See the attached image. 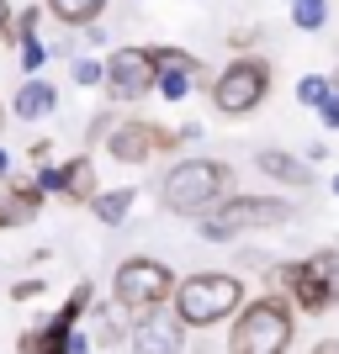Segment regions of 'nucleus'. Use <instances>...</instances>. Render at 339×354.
I'll use <instances>...</instances> for the list:
<instances>
[{
    "instance_id": "nucleus-15",
    "label": "nucleus",
    "mask_w": 339,
    "mask_h": 354,
    "mask_svg": "<svg viewBox=\"0 0 339 354\" xmlns=\"http://www.w3.org/2000/svg\"><path fill=\"white\" fill-rule=\"evenodd\" d=\"M254 164H260V175L276 180V185H292V191H308L313 185V169L297 159V153H286V148H260Z\"/></svg>"
},
{
    "instance_id": "nucleus-36",
    "label": "nucleus",
    "mask_w": 339,
    "mask_h": 354,
    "mask_svg": "<svg viewBox=\"0 0 339 354\" xmlns=\"http://www.w3.org/2000/svg\"><path fill=\"white\" fill-rule=\"evenodd\" d=\"M329 85H334V95H339V74H334V80H329Z\"/></svg>"
},
{
    "instance_id": "nucleus-9",
    "label": "nucleus",
    "mask_w": 339,
    "mask_h": 354,
    "mask_svg": "<svg viewBox=\"0 0 339 354\" xmlns=\"http://www.w3.org/2000/svg\"><path fill=\"white\" fill-rule=\"evenodd\" d=\"M266 291H276V296H286L292 301V312H329V296H324V286H318V275L308 270V259H281L276 270L266 275Z\"/></svg>"
},
{
    "instance_id": "nucleus-32",
    "label": "nucleus",
    "mask_w": 339,
    "mask_h": 354,
    "mask_svg": "<svg viewBox=\"0 0 339 354\" xmlns=\"http://www.w3.org/2000/svg\"><path fill=\"white\" fill-rule=\"evenodd\" d=\"M11 11H16L11 0H0V43H6V27H11Z\"/></svg>"
},
{
    "instance_id": "nucleus-29",
    "label": "nucleus",
    "mask_w": 339,
    "mask_h": 354,
    "mask_svg": "<svg viewBox=\"0 0 339 354\" xmlns=\"http://www.w3.org/2000/svg\"><path fill=\"white\" fill-rule=\"evenodd\" d=\"M318 122H324L329 133H339V95H329V101L318 106Z\"/></svg>"
},
{
    "instance_id": "nucleus-16",
    "label": "nucleus",
    "mask_w": 339,
    "mask_h": 354,
    "mask_svg": "<svg viewBox=\"0 0 339 354\" xmlns=\"http://www.w3.org/2000/svg\"><path fill=\"white\" fill-rule=\"evenodd\" d=\"M112 0H43V16H53L64 32H90L106 16Z\"/></svg>"
},
{
    "instance_id": "nucleus-31",
    "label": "nucleus",
    "mask_w": 339,
    "mask_h": 354,
    "mask_svg": "<svg viewBox=\"0 0 339 354\" xmlns=\"http://www.w3.org/2000/svg\"><path fill=\"white\" fill-rule=\"evenodd\" d=\"M32 159H37V164H53V138H37V143H32Z\"/></svg>"
},
{
    "instance_id": "nucleus-25",
    "label": "nucleus",
    "mask_w": 339,
    "mask_h": 354,
    "mask_svg": "<svg viewBox=\"0 0 339 354\" xmlns=\"http://www.w3.org/2000/svg\"><path fill=\"white\" fill-rule=\"evenodd\" d=\"M329 21V0H297L292 6V27L297 32H318Z\"/></svg>"
},
{
    "instance_id": "nucleus-1",
    "label": "nucleus",
    "mask_w": 339,
    "mask_h": 354,
    "mask_svg": "<svg viewBox=\"0 0 339 354\" xmlns=\"http://www.w3.org/2000/svg\"><path fill=\"white\" fill-rule=\"evenodd\" d=\"M238 175L228 159H202V153H191V159H175L170 169H164L159 180V207L170 212V217H212V212L234 196Z\"/></svg>"
},
{
    "instance_id": "nucleus-34",
    "label": "nucleus",
    "mask_w": 339,
    "mask_h": 354,
    "mask_svg": "<svg viewBox=\"0 0 339 354\" xmlns=\"http://www.w3.org/2000/svg\"><path fill=\"white\" fill-rule=\"evenodd\" d=\"M0 180H11V153L0 148Z\"/></svg>"
},
{
    "instance_id": "nucleus-23",
    "label": "nucleus",
    "mask_w": 339,
    "mask_h": 354,
    "mask_svg": "<svg viewBox=\"0 0 339 354\" xmlns=\"http://www.w3.org/2000/svg\"><path fill=\"white\" fill-rule=\"evenodd\" d=\"M191 85H196V74H186V69L154 74V95H159V101H186V95H191Z\"/></svg>"
},
{
    "instance_id": "nucleus-11",
    "label": "nucleus",
    "mask_w": 339,
    "mask_h": 354,
    "mask_svg": "<svg viewBox=\"0 0 339 354\" xmlns=\"http://www.w3.org/2000/svg\"><path fill=\"white\" fill-rule=\"evenodd\" d=\"M128 349L133 354H186V328L170 317V307L144 312V317H133V328H128Z\"/></svg>"
},
{
    "instance_id": "nucleus-24",
    "label": "nucleus",
    "mask_w": 339,
    "mask_h": 354,
    "mask_svg": "<svg viewBox=\"0 0 339 354\" xmlns=\"http://www.w3.org/2000/svg\"><path fill=\"white\" fill-rule=\"evenodd\" d=\"M329 95H334V85H329V74H302V80H297V101L308 106V111H318V106H324Z\"/></svg>"
},
{
    "instance_id": "nucleus-27",
    "label": "nucleus",
    "mask_w": 339,
    "mask_h": 354,
    "mask_svg": "<svg viewBox=\"0 0 339 354\" xmlns=\"http://www.w3.org/2000/svg\"><path fill=\"white\" fill-rule=\"evenodd\" d=\"M43 291H48V286L37 281V275H27V281H11V291H6V296H11V301H37Z\"/></svg>"
},
{
    "instance_id": "nucleus-20",
    "label": "nucleus",
    "mask_w": 339,
    "mask_h": 354,
    "mask_svg": "<svg viewBox=\"0 0 339 354\" xmlns=\"http://www.w3.org/2000/svg\"><path fill=\"white\" fill-rule=\"evenodd\" d=\"M37 27H43V6H16V11H11V27H6V43H11V48L32 43Z\"/></svg>"
},
{
    "instance_id": "nucleus-6",
    "label": "nucleus",
    "mask_w": 339,
    "mask_h": 354,
    "mask_svg": "<svg viewBox=\"0 0 339 354\" xmlns=\"http://www.w3.org/2000/svg\"><path fill=\"white\" fill-rule=\"evenodd\" d=\"M175 270L164 265V259H154V254H133V259H122L117 270H112V301H117L122 312H133V317H144V312H164L170 307V296H175Z\"/></svg>"
},
{
    "instance_id": "nucleus-35",
    "label": "nucleus",
    "mask_w": 339,
    "mask_h": 354,
    "mask_svg": "<svg viewBox=\"0 0 339 354\" xmlns=\"http://www.w3.org/2000/svg\"><path fill=\"white\" fill-rule=\"evenodd\" d=\"M6 117H11V111H6V101H0V133H6Z\"/></svg>"
},
{
    "instance_id": "nucleus-22",
    "label": "nucleus",
    "mask_w": 339,
    "mask_h": 354,
    "mask_svg": "<svg viewBox=\"0 0 339 354\" xmlns=\"http://www.w3.org/2000/svg\"><path fill=\"white\" fill-rule=\"evenodd\" d=\"M48 59H53V53H48V43H43V37H32V43H21V48H16V64H21V80H43Z\"/></svg>"
},
{
    "instance_id": "nucleus-13",
    "label": "nucleus",
    "mask_w": 339,
    "mask_h": 354,
    "mask_svg": "<svg viewBox=\"0 0 339 354\" xmlns=\"http://www.w3.org/2000/svg\"><path fill=\"white\" fill-rule=\"evenodd\" d=\"M96 191H101V180H96V159H90V153H74V159L59 164V201H69V207H90Z\"/></svg>"
},
{
    "instance_id": "nucleus-8",
    "label": "nucleus",
    "mask_w": 339,
    "mask_h": 354,
    "mask_svg": "<svg viewBox=\"0 0 339 354\" xmlns=\"http://www.w3.org/2000/svg\"><path fill=\"white\" fill-rule=\"evenodd\" d=\"M101 85H106V95H112L117 106L144 101L148 90H154V69H148V53H144L138 43L112 48V53H106V64H101Z\"/></svg>"
},
{
    "instance_id": "nucleus-7",
    "label": "nucleus",
    "mask_w": 339,
    "mask_h": 354,
    "mask_svg": "<svg viewBox=\"0 0 339 354\" xmlns=\"http://www.w3.org/2000/svg\"><path fill=\"white\" fill-rule=\"evenodd\" d=\"M159 153H180V127H164L148 117H117V127L106 133V159L128 164V169L159 159Z\"/></svg>"
},
{
    "instance_id": "nucleus-2",
    "label": "nucleus",
    "mask_w": 339,
    "mask_h": 354,
    "mask_svg": "<svg viewBox=\"0 0 339 354\" xmlns=\"http://www.w3.org/2000/svg\"><path fill=\"white\" fill-rule=\"evenodd\" d=\"M250 301L244 281L234 270H191L175 281V296H170V317H175L186 333H207V328L234 323L238 307Z\"/></svg>"
},
{
    "instance_id": "nucleus-4",
    "label": "nucleus",
    "mask_w": 339,
    "mask_h": 354,
    "mask_svg": "<svg viewBox=\"0 0 339 354\" xmlns=\"http://www.w3.org/2000/svg\"><path fill=\"white\" fill-rule=\"evenodd\" d=\"M297 217L292 196H266V191H234L212 217H202V238L207 243H234L244 233H270V227H286Z\"/></svg>"
},
{
    "instance_id": "nucleus-5",
    "label": "nucleus",
    "mask_w": 339,
    "mask_h": 354,
    "mask_svg": "<svg viewBox=\"0 0 339 354\" xmlns=\"http://www.w3.org/2000/svg\"><path fill=\"white\" fill-rule=\"evenodd\" d=\"M270 85H276V64L266 53H234L207 80V95H212V106H218L223 117H250V111H260Z\"/></svg>"
},
{
    "instance_id": "nucleus-33",
    "label": "nucleus",
    "mask_w": 339,
    "mask_h": 354,
    "mask_svg": "<svg viewBox=\"0 0 339 354\" xmlns=\"http://www.w3.org/2000/svg\"><path fill=\"white\" fill-rule=\"evenodd\" d=\"M308 354H339V339H318V344H313Z\"/></svg>"
},
{
    "instance_id": "nucleus-18",
    "label": "nucleus",
    "mask_w": 339,
    "mask_h": 354,
    "mask_svg": "<svg viewBox=\"0 0 339 354\" xmlns=\"http://www.w3.org/2000/svg\"><path fill=\"white\" fill-rule=\"evenodd\" d=\"M148 53V69L154 74H175V69H186V74H196V80H202V59H196V53H186V48H175V43H148L144 48Z\"/></svg>"
},
{
    "instance_id": "nucleus-30",
    "label": "nucleus",
    "mask_w": 339,
    "mask_h": 354,
    "mask_svg": "<svg viewBox=\"0 0 339 354\" xmlns=\"http://www.w3.org/2000/svg\"><path fill=\"white\" fill-rule=\"evenodd\" d=\"M112 127H117V117H112V111H101V117H90V143H101V138L112 133Z\"/></svg>"
},
{
    "instance_id": "nucleus-38",
    "label": "nucleus",
    "mask_w": 339,
    "mask_h": 354,
    "mask_svg": "<svg viewBox=\"0 0 339 354\" xmlns=\"http://www.w3.org/2000/svg\"><path fill=\"white\" fill-rule=\"evenodd\" d=\"M43 354H64V349H43Z\"/></svg>"
},
{
    "instance_id": "nucleus-39",
    "label": "nucleus",
    "mask_w": 339,
    "mask_h": 354,
    "mask_svg": "<svg viewBox=\"0 0 339 354\" xmlns=\"http://www.w3.org/2000/svg\"><path fill=\"white\" fill-rule=\"evenodd\" d=\"M286 6H297V0H286Z\"/></svg>"
},
{
    "instance_id": "nucleus-14",
    "label": "nucleus",
    "mask_w": 339,
    "mask_h": 354,
    "mask_svg": "<svg viewBox=\"0 0 339 354\" xmlns=\"http://www.w3.org/2000/svg\"><path fill=\"white\" fill-rule=\"evenodd\" d=\"M6 111H11L16 122H43V117H53V111H59V90L48 85V80H21Z\"/></svg>"
},
{
    "instance_id": "nucleus-19",
    "label": "nucleus",
    "mask_w": 339,
    "mask_h": 354,
    "mask_svg": "<svg viewBox=\"0 0 339 354\" xmlns=\"http://www.w3.org/2000/svg\"><path fill=\"white\" fill-rule=\"evenodd\" d=\"M308 270L318 275V286H324L329 307H339V243H324L318 254H308Z\"/></svg>"
},
{
    "instance_id": "nucleus-3",
    "label": "nucleus",
    "mask_w": 339,
    "mask_h": 354,
    "mask_svg": "<svg viewBox=\"0 0 339 354\" xmlns=\"http://www.w3.org/2000/svg\"><path fill=\"white\" fill-rule=\"evenodd\" d=\"M297 344V312L286 296L260 291L250 296L238 317L228 323V349L223 354H292Z\"/></svg>"
},
{
    "instance_id": "nucleus-28",
    "label": "nucleus",
    "mask_w": 339,
    "mask_h": 354,
    "mask_svg": "<svg viewBox=\"0 0 339 354\" xmlns=\"http://www.w3.org/2000/svg\"><path fill=\"white\" fill-rule=\"evenodd\" d=\"M64 354H96V344H90V333H85V328H74L69 339H64Z\"/></svg>"
},
{
    "instance_id": "nucleus-10",
    "label": "nucleus",
    "mask_w": 339,
    "mask_h": 354,
    "mask_svg": "<svg viewBox=\"0 0 339 354\" xmlns=\"http://www.w3.org/2000/svg\"><path fill=\"white\" fill-rule=\"evenodd\" d=\"M90 307H96V286L80 281L69 296H64V307H59V312H48L43 323L32 328V339H37V354H43V349H64V339H69L74 328H80V317H85Z\"/></svg>"
},
{
    "instance_id": "nucleus-21",
    "label": "nucleus",
    "mask_w": 339,
    "mask_h": 354,
    "mask_svg": "<svg viewBox=\"0 0 339 354\" xmlns=\"http://www.w3.org/2000/svg\"><path fill=\"white\" fill-rule=\"evenodd\" d=\"M90 317H96V328H90V344H96V349L128 344V328L117 323V312H106V307H90Z\"/></svg>"
},
{
    "instance_id": "nucleus-12",
    "label": "nucleus",
    "mask_w": 339,
    "mask_h": 354,
    "mask_svg": "<svg viewBox=\"0 0 339 354\" xmlns=\"http://www.w3.org/2000/svg\"><path fill=\"white\" fill-rule=\"evenodd\" d=\"M48 207V196L32 185V180H6L0 185V227H21V222H37V212Z\"/></svg>"
},
{
    "instance_id": "nucleus-26",
    "label": "nucleus",
    "mask_w": 339,
    "mask_h": 354,
    "mask_svg": "<svg viewBox=\"0 0 339 354\" xmlns=\"http://www.w3.org/2000/svg\"><path fill=\"white\" fill-rule=\"evenodd\" d=\"M69 74H74V85H80V90H96V85H101V59H74Z\"/></svg>"
},
{
    "instance_id": "nucleus-17",
    "label": "nucleus",
    "mask_w": 339,
    "mask_h": 354,
    "mask_svg": "<svg viewBox=\"0 0 339 354\" xmlns=\"http://www.w3.org/2000/svg\"><path fill=\"white\" fill-rule=\"evenodd\" d=\"M133 201H138L133 185H112V191H96L90 212H96V222H101V227H122V222H128V212H133Z\"/></svg>"
},
{
    "instance_id": "nucleus-37",
    "label": "nucleus",
    "mask_w": 339,
    "mask_h": 354,
    "mask_svg": "<svg viewBox=\"0 0 339 354\" xmlns=\"http://www.w3.org/2000/svg\"><path fill=\"white\" fill-rule=\"evenodd\" d=\"M334 196H339V175H334Z\"/></svg>"
}]
</instances>
